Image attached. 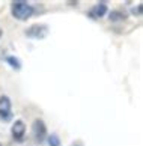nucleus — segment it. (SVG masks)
I'll return each instance as SVG.
<instances>
[{
  "mask_svg": "<svg viewBox=\"0 0 143 146\" xmlns=\"http://www.w3.org/2000/svg\"><path fill=\"white\" fill-rule=\"evenodd\" d=\"M11 14L18 21H27L30 17H33L35 8L24 0H14L11 2Z\"/></svg>",
  "mask_w": 143,
  "mask_h": 146,
  "instance_id": "f257e3e1",
  "label": "nucleus"
},
{
  "mask_svg": "<svg viewBox=\"0 0 143 146\" xmlns=\"http://www.w3.org/2000/svg\"><path fill=\"white\" fill-rule=\"evenodd\" d=\"M32 134H33V139L36 143L42 145L47 140L48 131H47V125L42 119H35L33 123H32Z\"/></svg>",
  "mask_w": 143,
  "mask_h": 146,
  "instance_id": "f03ea898",
  "label": "nucleus"
},
{
  "mask_svg": "<svg viewBox=\"0 0 143 146\" xmlns=\"http://www.w3.org/2000/svg\"><path fill=\"white\" fill-rule=\"evenodd\" d=\"M48 32H50V29H48L47 24H32L29 29L24 30V35L27 38H32V39L42 41V39L47 38Z\"/></svg>",
  "mask_w": 143,
  "mask_h": 146,
  "instance_id": "7ed1b4c3",
  "label": "nucleus"
},
{
  "mask_svg": "<svg viewBox=\"0 0 143 146\" xmlns=\"http://www.w3.org/2000/svg\"><path fill=\"white\" fill-rule=\"evenodd\" d=\"M12 119V102L8 95L0 96V121L9 122Z\"/></svg>",
  "mask_w": 143,
  "mask_h": 146,
  "instance_id": "20e7f679",
  "label": "nucleus"
},
{
  "mask_svg": "<svg viewBox=\"0 0 143 146\" xmlns=\"http://www.w3.org/2000/svg\"><path fill=\"white\" fill-rule=\"evenodd\" d=\"M11 134H12V139L15 142H24L26 139V123L23 119H15V122L11 127Z\"/></svg>",
  "mask_w": 143,
  "mask_h": 146,
  "instance_id": "39448f33",
  "label": "nucleus"
},
{
  "mask_svg": "<svg viewBox=\"0 0 143 146\" xmlns=\"http://www.w3.org/2000/svg\"><path fill=\"white\" fill-rule=\"evenodd\" d=\"M107 12H108V8H107L106 2H98L95 6H92V8L89 9L87 17L92 18V20H100V18H102Z\"/></svg>",
  "mask_w": 143,
  "mask_h": 146,
  "instance_id": "423d86ee",
  "label": "nucleus"
},
{
  "mask_svg": "<svg viewBox=\"0 0 143 146\" xmlns=\"http://www.w3.org/2000/svg\"><path fill=\"white\" fill-rule=\"evenodd\" d=\"M126 18H128V15H126L124 11H120V9H114V11H110V12H108V20L112 21V23L125 21Z\"/></svg>",
  "mask_w": 143,
  "mask_h": 146,
  "instance_id": "0eeeda50",
  "label": "nucleus"
},
{
  "mask_svg": "<svg viewBox=\"0 0 143 146\" xmlns=\"http://www.w3.org/2000/svg\"><path fill=\"white\" fill-rule=\"evenodd\" d=\"M5 62H6V63H8L12 69H15V71H20L21 66H23L21 60H20L18 57H15V56H8L6 59H5Z\"/></svg>",
  "mask_w": 143,
  "mask_h": 146,
  "instance_id": "6e6552de",
  "label": "nucleus"
},
{
  "mask_svg": "<svg viewBox=\"0 0 143 146\" xmlns=\"http://www.w3.org/2000/svg\"><path fill=\"white\" fill-rule=\"evenodd\" d=\"M47 142H48V146H60L62 145L60 137L57 134H50V136H47Z\"/></svg>",
  "mask_w": 143,
  "mask_h": 146,
  "instance_id": "1a4fd4ad",
  "label": "nucleus"
},
{
  "mask_svg": "<svg viewBox=\"0 0 143 146\" xmlns=\"http://www.w3.org/2000/svg\"><path fill=\"white\" fill-rule=\"evenodd\" d=\"M131 14L134 15V17H142L143 15V5L139 3V5H136V6L131 8Z\"/></svg>",
  "mask_w": 143,
  "mask_h": 146,
  "instance_id": "9d476101",
  "label": "nucleus"
},
{
  "mask_svg": "<svg viewBox=\"0 0 143 146\" xmlns=\"http://www.w3.org/2000/svg\"><path fill=\"white\" fill-rule=\"evenodd\" d=\"M71 146H84V143L81 142V140H74V142L71 143Z\"/></svg>",
  "mask_w": 143,
  "mask_h": 146,
  "instance_id": "9b49d317",
  "label": "nucleus"
},
{
  "mask_svg": "<svg viewBox=\"0 0 143 146\" xmlns=\"http://www.w3.org/2000/svg\"><path fill=\"white\" fill-rule=\"evenodd\" d=\"M69 5H72V6H74V5H75V6H77V5H78V2H68Z\"/></svg>",
  "mask_w": 143,
  "mask_h": 146,
  "instance_id": "f8f14e48",
  "label": "nucleus"
},
{
  "mask_svg": "<svg viewBox=\"0 0 143 146\" xmlns=\"http://www.w3.org/2000/svg\"><path fill=\"white\" fill-rule=\"evenodd\" d=\"M2 36H3V30H2V27H0V39H2Z\"/></svg>",
  "mask_w": 143,
  "mask_h": 146,
  "instance_id": "ddd939ff",
  "label": "nucleus"
},
{
  "mask_svg": "<svg viewBox=\"0 0 143 146\" xmlns=\"http://www.w3.org/2000/svg\"><path fill=\"white\" fill-rule=\"evenodd\" d=\"M0 146H3V145H2V142H0Z\"/></svg>",
  "mask_w": 143,
  "mask_h": 146,
  "instance_id": "4468645a",
  "label": "nucleus"
}]
</instances>
